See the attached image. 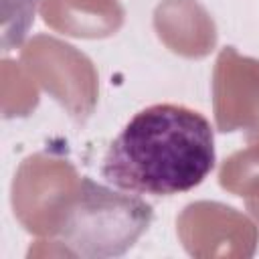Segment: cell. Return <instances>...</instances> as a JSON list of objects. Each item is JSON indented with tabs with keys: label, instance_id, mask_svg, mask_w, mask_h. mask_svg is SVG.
I'll list each match as a JSON object with an SVG mask.
<instances>
[{
	"label": "cell",
	"instance_id": "6da1fadb",
	"mask_svg": "<svg viewBox=\"0 0 259 259\" xmlns=\"http://www.w3.org/2000/svg\"><path fill=\"white\" fill-rule=\"evenodd\" d=\"M214 162V130L202 113L178 103H154L113 138L101 176L125 192L170 196L204 182Z\"/></svg>",
	"mask_w": 259,
	"mask_h": 259
}]
</instances>
